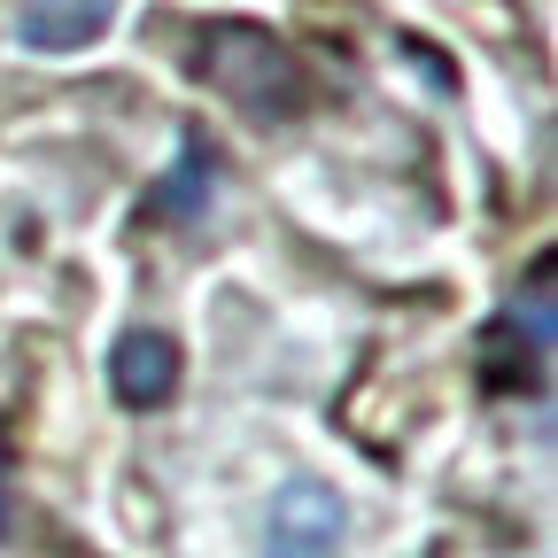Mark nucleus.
I'll use <instances>...</instances> for the list:
<instances>
[{
	"label": "nucleus",
	"mask_w": 558,
	"mask_h": 558,
	"mask_svg": "<svg viewBox=\"0 0 558 558\" xmlns=\"http://www.w3.org/2000/svg\"><path fill=\"white\" fill-rule=\"evenodd\" d=\"M194 39H202L194 47V78L218 94V101H233L248 124H295L311 109L303 62L279 47L271 32H256V24H209Z\"/></svg>",
	"instance_id": "f257e3e1"
},
{
	"label": "nucleus",
	"mask_w": 558,
	"mask_h": 558,
	"mask_svg": "<svg viewBox=\"0 0 558 558\" xmlns=\"http://www.w3.org/2000/svg\"><path fill=\"white\" fill-rule=\"evenodd\" d=\"M333 543H341V497H333V488H318V481L279 488L264 550L271 558H333Z\"/></svg>",
	"instance_id": "f03ea898"
},
{
	"label": "nucleus",
	"mask_w": 558,
	"mask_h": 558,
	"mask_svg": "<svg viewBox=\"0 0 558 558\" xmlns=\"http://www.w3.org/2000/svg\"><path fill=\"white\" fill-rule=\"evenodd\" d=\"M109 388H117V403H132V411L171 403V388H179V341L132 326V333L109 349Z\"/></svg>",
	"instance_id": "7ed1b4c3"
},
{
	"label": "nucleus",
	"mask_w": 558,
	"mask_h": 558,
	"mask_svg": "<svg viewBox=\"0 0 558 558\" xmlns=\"http://www.w3.org/2000/svg\"><path fill=\"white\" fill-rule=\"evenodd\" d=\"M109 24H117V0H24L16 39H24L32 54H78V47H94Z\"/></svg>",
	"instance_id": "20e7f679"
},
{
	"label": "nucleus",
	"mask_w": 558,
	"mask_h": 558,
	"mask_svg": "<svg viewBox=\"0 0 558 558\" xmlns=\"http://www.w3.org/2000/svg\"><path fill=\"white\" fill-rule=\"evenodd\" d=\"M209 179H218V148H202V140H186V156H179V171H171V186L156 194V209H202V194H209Z\"/></svg>",
	"instance_id": "39448f33"
},
{
	"label": "nucleus",
	"mask_w": 558,
	"mask_h": 558,
	"mask_svg": "<svg viewBox=\"0 0 558 558\" xmlns=\"http://www.w3.org/2000/svg\"><path fill=\"white\" fill-rule=\"evenodd\" d=\"M9 512H16V450L0 435V535H9Z\"/></svg>",
	"instance_id": "423d86ee"
}]
</instances>
